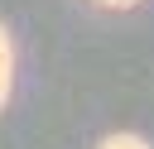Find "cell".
I'll use <instances>...</instances> for the list:
<instances>
[{"label": "cell", "instance_id": "6da1fadb", "mask_svg": "<svg viewBox=\"0 0 154 149\" xmlns=\"http://www.w3.org/2000/svg\"><path fill=\"white\" fill-rule=\"evenodd\" d=\"M10 72H14V53H10V34H5V24H0V106H5V96H10Z\"/></svg>", "mask_w": 154, "mask_h": 149}, {"label": "cell", "instance_id": "7a4b0ae2", "mask_svg": "<svg viewBox=\"0 0 154 149\" xmlns=\"http://www.w3.org/2000/svg\"><path fill=\"white\" fill-rule=\"evenodd\" d=\"M101 149H149L144 139H135V135H116V139H106Z\"/></svg>", "mask_w": 154, "mask_h": 149}, {"label": "cell", "instance_id": "3957f363", "mask_svg": "<svg viewBox=\"0 0 154 149\" xmlns=\"http://www.w3.org/2000/svg\"><path fill=\"white\" fill-rule=\"evenodd\" d=\"M96 5H116V10H125V5H135V0H96Z\"/></svg>", "mask_w": 154, "mask_h": 149}]
</instances>
